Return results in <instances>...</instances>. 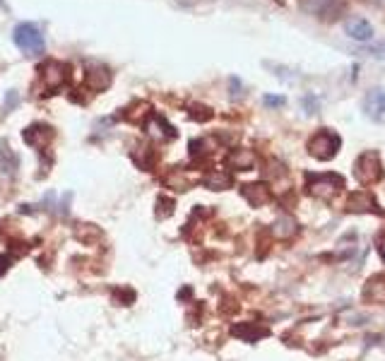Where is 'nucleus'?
Listing matches in <instances>:
<instances>
[{"label":"nucleus","instance_id":"18","mask_svg":"<svg viewBox=\"0 0 385 361\" xmlns=\"http://www.w3.org/2000/svg\"><path fill=\"white\" fill-rule=\"evenodd\" d=\"M77 239L80 241H87V244H94V241L101 239V231L94 227V224H82L80 229H77Z\"/></svg>","mask_w":385,"mask_h":361},{"label":"nucleus","instance_id":"14","mask_svg":"<svg viewBox=\"0 0 385 361\" xmlns=\"http://www.w3.org/2000/svg\"><path fill=\"white\" fill-rule=\"evenodd\" d=\"M231 183H234V178H231L226 171H219V169H214V171L202 176V185L209 190H226V188H231Z\"/></svg>","mask_w":385,"mask_h":361},{"label":"nucleus","instance_id":"10","mask_svg":"<svg viewBox=\"0 0 385 361\" xmlns=\"http://www.w3.org/2000/svg\"><path fill=\"white\" fill-rule=\"evenodd\" d=\"M226 166L231 171H251L256 166V155L251 150H231L226 157Z\"/></svg>","mask_w":385,"mask_h":361},{"label":"nucleus","instance_id":"19","mask_svg":"<svg viewBox=\"0 0 385 361\" xmlns=\"http://www.w3.org/2000/svg\"><path fill=\"white\" fill-rule=\"evenodd\" d=\"M301 3H311V0H301ZM332 5H337V0H315V5H311L308 13L315 15V17H320V15H325L327 10L332 8Z\"/></svg>","mask_w":385,"mask_h":361},{"label":"nucleus","instance_id":"15","mask_svg":"<svg viewBox=\"0 0 385 361\" xmlns=\"http://www.w3.org/2000/svg\"><path fill=\"white\" fill-rule=\"evenodd\" d=\"M273 234H275V239H280V241H292L294 236L299 234L296 219H292V217L277 219V222L273 224Z\"/></svg>","mask_w":385,"mask_h":361},{"label":"nucleus","instance_id":"11","mask_svg":"<svg viewBox=\"0 0 385 361\" xmlns=\"http://www.w3.org/2000/svg\"><path fill=\"white\" fill-rule=\"evenodd\" d=\"M22 138H25V143L30 145V147L39 150V147H44L51 138H53V131H51L48 126H41V123H34V126H30L25 133H22Z\"/></svg>","mask_w":385,"mask_h":361},{"label":"nucleus","instance_id":"20","mask_svg":"<svg viewBox=\"0 0 385 361\" xmlns=\"http://www.w3.org/2000/svg\"><path fill=\"white\" fill-rule=\"evenodd\" d=\"M113 301L123 303V306H130V303L135 301V291L126 289V287H121V289H113Z\"/></svg>","mask_w":385,"mask_h":361},{"label":"nucleus","instance_id":"26","mask_svg":"<svg viewBox=\"0 0 385 361\" xmlns=\"http://www.w3.org/2000/svg\"><path fill=\"white\" fill-rule=\"evenodd\" d=\"M8 268H10V258L0 256V275H5V273H8Z\"/></svg>","mask_w":385,"mask_h":361},{"label":"nucleus","instance_id":"24","mask_svg":"<svg viewBox=\"0 0 385 361\" xmlns=\"http://www.w3.org/2000/svg\"><path fill=\"white\" fill-rule=\"evenodd\" d=\"M304 104L308 106V114H315V111H318V101H315L313 94H306V97H304Z\"/></svg>","mask_w":385,"mask_h":361},{"label":"nucleus","instance_id":"7","mask_svg":"<svg viewBox=\"0 0 385 361\" xmlns=\"http://www.w3.org/2000/svg\"><path fill=\"white\" fill-rule=\"evenodd\" d=\"M344 207H347V212H354V214H378V202L376 197H373L369 190H354V193H349L347 202H344Z\"/></svg>","mask_w":385,"mask_h":361},{"label":"nucleus","instance_id":"9","mask_svg":"<svg viewBox=\"0 0 385 361\" xmlns=\"http://www.w3.org/2000/svg\"><path fill=\"white\" fill-rule=\"evenodd\" d=\"M41 80L48 89L63 87V82L67 80V65L58 63V60H46L41 65Z\"/></svg>","mask_w":385,"mask_h":361},{"label":"nucleus","instance_id":"12","mask_svg":"<svg viewBox=\"0 0 385 361\" xmlns=\"http://www.w3.org/2000/svg\"><path fill=\"white\" fill-rule=\"evenodd\" d=\"M231 335L241 337L243 342H258L260 337H268L270 330L260 328V325H256V323H241V325H234V328H231Z\"/></svg>","mask_w":385,"mask_h":361},{"label":"nucleus","instance_id":"3","mask_svg":"<svg viewBox=\"0 0 385 361\" xmlns=\"http://www.w3.org/2000/svg\"><path fill=\"white\" fill-rule=\"evenodd\" d=\"M354 176L361 185H373V183H381L385 176V169H383V159H381V152L378 150H366L356 157L354 162Z\"/></svg>","mask_w":385,"mask_h":361},{"label":"nucleus","instance_id":"22","mask_svg":"<svg viewBox=\"0 0 385 361\" xmlns=\"http://www.w3.org/2000/svg\"><path fill=\"white\" fill-rule=\"evenodd\" d=\"M190 116L195 118V121H209V118H212V109H209V106H192Z\"/></svg>","mask_w":385,"mask_h":361},{"label":"nucleus","instance_id":"17","mask_svg":"<svg viewBox=\"0 0 385 361\" xmlns=\"http://www.w3.org/2000/svg\"><path fill=\"white\" fill-rule=\"evenodd\" d=\"M147 131H150L152 135H159V138H167V140H171V138H176V131H174L171 126H169L167 121H164L162 116H152L150 118V123H147Z\"/></svg>","mask_w":385,"mask_h":361},{"label":"nucleus","instance_id":"4","mask_svg":"<svg viewBox=\"0 0 385 361\" xmlns=\"http://www.w3.org/2000/svg\"><path fill=\"white\" fill-rule=\"evenodd\" d=\"M13 41H15V46L27 55H41L44 48H46L41 29H39L37 25H32V22H22V25L15 27Z\"/></svg>","mask_w":385,"mask_h":361},{"label":"nucleus","instance_id":"1","mask_svg":"<svg viewBox=\"0 0 385 361\" xmlns=\"http://www.w3.org/2000/svg\"><path fill=\"white\" fill-rule=\"evenodd\" d=\"M306 150L313 159L318 162H330L337 157V152L342 150V138L332 128H320L306 140Z\"/></svg>","mask_w":385,"mask_h":361},{"label":"nucleus","instance_id":"13","mask_svg":"<svg viewBox=\"0 0 385 361\" xmlns=\"http://www.w3.org/2000/svg\"><path fill=\"white\" fill-rule=\"evenodd\" d=\"M364 301H371V303H383L385 301V277L383 275H376L366 282L364 287Z\"/></svg>","mask_w":385,"mask_h":361},{"label":"nucleus","instance_id":"2","mask_svg":"<svg viewBox=\"0 0 385 361\" xmlns=\"http://www.w3.org/2000/svg\"><path fill=\"white\" fill-rule=\"evenodd\" d=\"M344 190V178L339 173H306V193L315 200L330 202Z\"/></svg>","mask_w":385,"mask_h":361},{"label":"nucleus","instance_id":"16","mask_svg":"<svg viewBox=\"0 0 385 361\" xmlns=\"http://www.w3.org/2000/svg\"><path fill=\"white\" fill-rule=\"evenodd\" d=\"M84 84H87L92 92H101L111 84V72L104 70V67H96V70H89L84 75Z\"/></svg>","mask_w":385,"mask_h":361},{"label":"nucleus","instance_id":"21","mask_svg":"<svg viewBox=\"0 0 385 361\" xmlns=\"http://www.w3.org/2000/svg\"><path fill=\"white\" fill-rule=\"evenodd\" d=\"M174 214V200H169V197H159L157 200V217L159 219H167Z\"/></svg>","mask_w":385,"mask_h":361},{"label":"nucleus","instance_id":"27","mask_svg":"<svg viewBox=\"0 0 385 361\" xmlns=\"http://www.w3.org/2000/svg\"><path fill=\"white\" fill-rule=\"evenodd\" d=\"M381 258H383V263H385V241L381 244Z\"/></svg>","mask_w":385,"mask_h":361},{"label":"nucleus","instance_id":"25","mask_svg":"<svg viewBox=\"0 0 385 361\" xmlns=\"http://www.w3.org/2000/svg\"><path fill=\"white\" fill-rule=\"evenodd\" d=\"M17 101H20L17 92H8V99H5V111H13L17 106Z\"/></svg>","mask_w":385,"mask_h":361},{"label":"nucleus","instance_id":"5","mask_svg":"<svg viewBox=\"0 0 385 361\" xmlns=\"http://www.w3.org/2000/svg\"><path fill=\"white\" fill-rule=\"evenodd\" d=\"M361 109H364V116L371 118V121H385V89H369L361 99Z\"/></svg>","mask_w":385,"mask_h":361},{"label":"nucleus","instance_id":"6","mask_svg":"<svg viewBox=\"0 0 385 361\" xmlns=\"http://www.w3.org/2000/svg\"><path fill=\"white\" fill-rule=\"evenodd\" d=\"M241 197L251 207H265L273 202V188L268 183H263V180H258V183H243Z\"/></svg>","mask_w":385,"mask_h":361},{"label":"nucleus","instance_id":"23","mask_svg":"<svg viewBox=\"0 0 385 361\" xmlns=\"http://www.w3.org/2000/svg\"><path fill=\"white\" fill-rule=\"evenodd\" d=\"M263 104H265V106H270V109H275V106H285V104H287V99L282 97V94H280V97H275V94H265V97H263Z\"/></svg>","mask_w":385,"mask_h":361},{"label":"nucleus","instance_id":"8","mask_svg":"<svg viewBox=\"0 0 385 361\" xmlns=\"http://www.w3.org/2000/svg\"><path fill=\"white\" fill-rule=\"evenodd\" d=\"M344 34H347L352 41H359V44H369L373 41L376 32H373V25L364 17H352V20L344 25Z\"/></svg>","mask_w":385,"mask_h":361}]
</instances>
